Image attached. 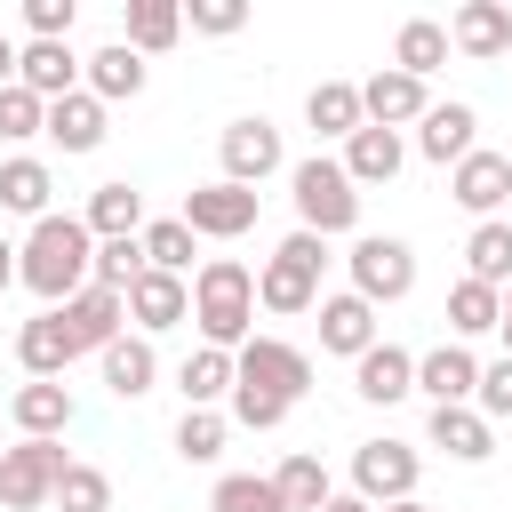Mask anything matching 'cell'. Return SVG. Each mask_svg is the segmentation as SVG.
<instances>
[{"instance_id":"1","label":"cell","mask_w":512,"mask_h":512,"mask_svg":"<svg viewBox=\"0 0 512 512\" xmlns=\"http://www.w3.org/2000/svg\"><path fill=\"white\" fill-rule=\"evenodd\" d=\"M16 280L40 296V312L72 304V296L96 280V232H88L80 216H40V224L24 232V248H16Z\"/></svg>"},{"instance_id":"2","label":"cell","mask_w":512,"mask_h":512,"mask_svg":"<svg viewBox=\"0 0 512 512\" xmlns=\"http://www.w3.org/2000/svg\"><path fill=\"white\" fill-rule=\"evenodd\" d=\"M192 320H200V344L240 352L248 344V320H256V272L240 256H208L192 272Z\"/></svg>"},{"instance_id":"3","label":"cell","mask_w":512,"mask_h":512,"mask_svg":"<svg viewBox=\"0 0 512 512\" xmlns=\"http://www.w3.org/2000/svg\"><path fill=\"white\" fill-rule=\"evenodd\" d=\"M288 200H296V232L336 240V232L360 224V184H352L344 160H328V152H312V160L288 168Z\"/></svg>"},{"instance_id":"4","label":"cell","mask_w":512,"mask_h":512,"mask_svg":"<svg viewBox=\"0 0 512 512\" xmlns=\"http://www.w3.org/2000/svg\"><path fill=\"white\" fill-rule=\"evenodd\" d=\"M320 264H328V240L320 232H288L256 272V304L264 312H312L320 304Z\"/></svg>"},{"instance_id":"5","label":"cell","mask_w":512,"mask_h":512,"mask_svg":"<svg viewBox=\"0 0 512 512\" xmlns=\"http://www.w3.org/2000/svg\"><path fill=\"white\" fill-rule=\"evenodd\" d=\"M64 440H16V448H0V504L8 512H40V504H56V480H64Z\"/></svg>"},{"instance_id":"6","label":"cell","mask_w":512,"mask_h":512,"mask_svg":"<svg viewBox=\"0 0 512 512\" xmlns=\"http://www.w3.org/2000/svg\"><path fill=\"white\" fill-rule=\"evenodd\" d=\"M344 264H352V296H368V304H400L416 288V248L392 232H360Z\"/></svg>"},{"instance_id":"7","label":"cell","mask_w":512,"mask_h":512,"mask_svg":"<svg viewBox=\"0 0 512 512\" xmlns=\"http://www.w3.org/2000/svg\"><path fill=\"white\" fill-rule=\"evenodd\" d=\"M232 360H240V392H264V400H280V408H296L304 384H312V352H296V344H280V336H248Z\"/></svg>"},{"instance_id":"8","label":"cell","mask_w":512,"mask_h":512,"mask_svg":"<svg viewBox=\"0 0 512 512\" xmlns=\"http://www.w3.org/2000/svg\"><path fill=\"white\" fill-rule=\"evenodd\" d=\"M416 472H424V456L408 440H360L352 448V496H368L376 512L384 504H408L416 496Z\"/></svg>"},{"instance_id":"9","label":"cell","mask_w":512,"mask_h":512,"mask_svg":"<svg viewBox=\"0 0 512 512\" xmlns=\"http://www.w3.org/2000/svg\"><path fill=\"white\" fill-rule=\"evenodd\" d=\"M216 160H224V184H264V176H280L288 168V152H280V128L256 112V120H232L224 136H216Z\"/></svg>"},{"instance_id":"10","label":"cell","mask_w":512,"mask_h":512,"mask_svg":"<svg viewBox=\"0 0 512 512\" xmlns=\"http://www.w3.org/2000/svg\"><path fill=\"white\" fill-rule=\"evenodd\" d=\"M256 200H264V192H248V184H224V176H216V184H192L176 216H184L200 240H240V232H256Z\"/></svg>"},{"instance_id":"11","label":"cell","mask_w":512,"mask_h":512,"mask_svg":"<svg viewBox=\"0 0 512 512\" xmlns=\"http://www.w3.org/2000/svg\"><path fill=\"white\" fill-rule=\"evenodd\" d=\"M80 80H88V56H72V40H24L16 88H32L40 104H64V96H80Z\"/></svg>"},{"instance_id":"12","label":"cell","mask_w":512,"mask_h":512,"mask_svg":"<svg viewBox=\"0 0 512 512\" xmlns=\"http://www.w3.org/2000/svg\"><path fill=\"white\" fill-rule=\"evenodd\" d=\"M448 200H456V208H472V216L488 224V216L512 200V152H488V144H480L472 160H456V176H448Z\"/></svg>"},{"instance_id":"13","label":"cell","mask_w":512,"mask_h":512,"mask_svg":"<svg viewBox=\"0 0 512 512\" xmlns=\"http://www.w3.org/2000/svg\"><path fill=\"white\" fill-rule=\"evenodd\" d=\"M360 112H368V128H408V120L432 112V96H424V80H408L400 64H384V72L360 80Z\"/></svg>"},{"instance_id":"14","label":"cell","mask_w":512,"mask_h":512,"mask_svg":"<svg viewBox=\"0 0 512 512\" xmlns=\"http://www.w3.org/2000/svg\"><path fill=\"white\" fill-rule=\"evenodd\" d=\"M416 152H424V160H440V168L472 160V152H480V112H472V104H456V96H448V104H432V112L416 120Z\"/></svg>"},{"instance_id":"15","label":"cell","mask_w":512,"mask_h":512,"mask_svg":"<svg viewBox=\"0 0 512 512\" xmlns=\"http://www.w3.org/2000/svg\"><path fill=\"white\" fill-rule=\"evenodd\" d=\"M8 416H16L24 440H64V432H72V392H64V376H32V384H16Z\"/></svg>"},{"instance_id":"16","label":"cell","mask_w":512,"mask_h":512,"mask_svg":"<svg viewBox=\"0 0 512 512\" xmlns=\"http://www.w3.org/2000/svg\"><path fill=\"white\" fill-rule=\"evenodd\" d=\"M448 40H456L472 64H496V56L512 48V8H504V0H464V8L448 16Z\"/></svg>"},{"instance_id":"17","label":"cell","mask_w":512,"mask_h":512,"mask_svg":"<svg viewBox=\"0 0 512 512\" xmlns=\"http://www.w3.org/2000/svg\"><path fill=\"white\" fill-rule=\"evenodd\" d=\"M128 320H136V336H160V328L192 320V280H176V272H144V280L128 288Z\"/></svg>"},{"instance_id":"18","label":"cell","mask_w":512,"mask_h":512,"mask_svg":"<svg viewBox=\"0 0 512 512\" xmlns=\"http://www.w3.org/2000/svg\"><path fill=\"white\" fill-rule=\"evenodd\" d=\"M64 312V328H72V344L80 352H104V344H120V320H128V296H112V288H80L72 304H56Z\"/></svg>"},{"instance_id":"19","label":"cell","mask_w":512,"mask_h":512,"mask_svg":"<svg viewBox=\"0 0 512 512\" xmlns=\"http://www.w3.org/2000/svg\"><path fill=\"white\" fill-rule=\"evenodd\" d=\"M368 344H384L376 336V304L368 296H320V352H344V360H360Z\"/></svg>"},{"instance_id":"20","label":"cell","mask_w":512,"mask_h":512,"mask_svg":"<svg viewBox=\"0 0 512 512\" xmlns=\"http://www.w3.org/2000/svg\"><path fill=\"white\" fill-rule=\"evenodd\" d=\"M352 392L376 400V408L408 400V392H416V352H400V344H368V352L352 360Z\"/></svg>"},{"instance_id":"21","label":"cell","mask_w":512,"mask_h":512,"mask_svg":"<svg viewBox=\"0 0 512 512\" xmlns=\"http://www.w3.org/2000/svg\"><path fill=\"white\" fill-rule=\"evenodd\" d=\"M416 392H424L432 408H464V400L480 392V360H472L464 344H440V352L416 360Z\"/></svg>"},{"instance_id":"22","label":"cell","mask_w":512,"mask_h":512,"mask_svg":"<svg viewBox=\"0 0 512 512\" xmlns=\"http://www.w3.org/2000/svg\"><path fill=\"white\" fill-rule=\"evenodd\" d=\"M424 440H432L440 456H456V464H488V456H496V424H488L472 400H464V408H432Z\"/></svg>"},{"instance_id":"23","label":"cell","mask_w":512,"mask_h":512,"mask_svg":"<svg viewBox=\"0 0 512 512\" xmlns=\"http://www.w3.org/2000/svg\"><path fill=\"white\" fill-rule=\"evenodd\" d=\"M16 360H24V376H64V368L80 360V344H72L64 312H32V320L16 328Z\"/></svg>"},{"instance_id":"24","label":"cell","mask_w":512,"mask_h":512,"mask_svg":"<svg viewBox=\"0 0 512 512\" xmlns=\"http://www.w3.org/2000/svg\"><path fill=\"white\" fill-rule=\"evenodd\" d=\"M80 224H88L96 240H136V232H144V192H136L128 176H112V184H96V192H88Z\"/></svg>"},{"instance_id":"25","label":"cell","mask_w":512,"mask_h":512,"mask_svg":"<svg viewBox=\"0 0 512 512\" xmlns=\"http://www.w3.org/2000/svg\"><path fill=\"white\" fill-rule=\"evenodd\" d=\"M232 384H240V360H232V352H216V344L184 352V368H176L184 408H216V400H232Z\"/></svg>"},{"instance_id":"26","label":"cell","mask_w":512,"mask_h":512,"mask_svg":"<svg viewBox=\"0 0 512 512\" xmlns=\"http://www.w3.org/2000/svg\"><path fill=\"white\" fill-rule=\"evenodd\" d=\"M304 120H312V136H344V144L368 128V112H360V88H352V80H320V88L304 96Z\"/></svg>"},{"instance_id":"27","label":"cell","mask_w":512,"mask_h":512,"mask_svg":"<svg viewBox=\"0 0 512 512\" xmlns=\"http://www.w3.org/2000/svg\"><path fill=\"white\" fill-rule=\"evenodd\" d=\"M400 160H408L400 128H360V136L344 144V176H352V184H392Z\"/></svg>"},{"instance_id":"28","label":"cell","mask_w":512,"mask_h":512,"mask_svg":"<svg viewBox=\"0 0 512 512\" xmlns=\"http://www.w3.org/2000/svg\"><path fill=\"white\" fill-rule=\"evenodd\" d=\"M448 48H456V40H448V24H432V16H408V24H400V40H392V64H400L408 80H432V72L448 64Z\"/></svg>"},{"instance_id":"29","label":"cell","mask_w":512,"mask_h":512,"mask_svg":"<svg viewBox=\"0 0 512 512\" xmlns=\"http://www.w3.org/2000/svg\"><path fill=\"white\" fill-rule=\"evenodd\" d=\"M88 96H96V104H120V96H144V56H136L128 40H112V48H96V56H88Z\"/></svg>"},{"instance_id":"30","label":"cell","mask_w":512,"mask_h":512,"mask_svg":"<svg viewBox=\"0 0 512 512\" xmlns=\"http://www.w3.org/2000/svg\"><path fill=\"white\" fill-rule=\"evenodd\" d=\"M152 376H160L152 336H120V344H104V384H112V400H144Z\"/></svg>"},{"instance_id":"31","label":"cell","mask_w":512,"mask_h":512,"mask_svg":"<svg viewBox=\"0 0 512 512\" xmlns=\"http://www.w3.org/2000/svg\"><path fill=\"white\" fill-rule=\"evenodd\" d=\"M448 328L456 336H488V328H504V288H488V280H456L448 288Z\"/></svg>"},{"instance_id":"32","label":"cell","mask_w":512,"mask_h":512,"mask_svg":"<svg viewBox=\"0 0 512 512\" xmlns=\"http://www.w3.org/2000/svg\"><path fill=\"white\" fill-rule=\"evenodd\" d=\"M48 192H56L48 160H8V168H0V208H8V216H32V224H40V216H56V208H48Z\"/></svg>"},{"instance_id":"33","label":"cell","mask_w":512,"mask_h":512,"mask_svg":"<svg viewBox=\"0 0 512 512\" xmlns=\"http://www.w3.org/2000/svg\"><path fill=\"white\" fill-rule=\"evenodd\" d=\"M120 40H128L136 56H160V48H176V40H184V8H176V0H136Z\"/></svg>"},{"instance_id":"34","label":"cell","mask_w":512,"mask_h":512,"mask_svg":"<svg viewBox=\"0 0 512 512\" xmlns=\"http://www.w3.org/2000/svg\"><path fill=\"white\" fill-rule=\"evenodd\" d=\"M48 136L64 144V152H96L104 144V104L80 88V96H64V104H48Z\"/></svg>"},{"instance_id":"35","label":"cell","mask_w":512,"mask_h":512,"mask_svg":"<svg viewBox=\"0 0 512 512\" xmlns=\"http://www.w3.org/2000/svg\"><path fill=\"white\" fill-rule=\"evenodd\" d=\"M464 264H472V280H488V288H512V224H504V216L472 224V240H464Z\"/></svg>"},{"instance_id":"36","label":"cell","mask_w":512,"mask_h":512,"mask_svg":"<svg viewBox=\"0 0 512 512\" xmlns=\"http://www.w3.org/2000/svg\"><path fill=\"white\" fill-rule=\"evenodd\" d=\"M272 488H280V504H288V512H320V504L336 496V488H328V464H320V456H288V464L272 472Z\"/></svg>"},{"instance_id":"37","label":"cell","mask_w":512,"mask_h":512,"mask_svg":"<svg viewBox=\"0 0 512 512\" xmlns=\"http://www.w3.org/2000/svg\"><path fill=\"white\" fill-rule=\"evenodd\" d=\"M192 240H200V232H192L184 216H160V224H144V264L184 280V272H192Z\"/></svg>"},{"instance_id":"38","label":"cell","mask_w":512,"mask_h":512,"mask_svg":"<svg viewBox=\"0 0 512 512\" xmlns=\"http://www.w3.org/2000/svg\"><path fill=\"white\" fill-rule=\"evenodd\" d=\"M208 512H288V504H280V488L264 472H224L216 496H208Z\"/></svg>"},{"instance_id":"39","label":"cell","mask_w":512,"mask_h":512,"mask_svg":"<svg viewBox=\"0 0 512 512\" xmlns=\"http://www.w3.org/2000/svg\"><path fill=\"white\" fill-rule=\"evenodd\" d=\"M176 456H184V464H216V456H224V416H216V408H184Z\"/></svg>"},{"instance_id":"40","label":"cell","mask_w":512,"mask_h":512,"mask_svg":"<svg viewBox=\"0 0 512 512\" xmlns=\"http://www.w3.org/2000/svg\"><path fill=\"white\" fill-rule=\"evenodd\" d=\"M56 504H64V512H112V480H104L96 464H80V456H72V464H64V480H56Z\"/></svg>"},{"instance_id":"41","label":"cell","mask_w":512,"mask_h":512,"mask_svg":"<svg viewBox=\"0 0 512 512\" xmlns=\"http://www.w3.org/2000/svg\"><path fill=\"white\" fill-rule=\"evenodd\" d=\"M0 136L24 144V136H48V104L32 88H0Z\"/></svg>"},{"instance_id":"42","label":"cell","mask_w":512,"mask_h":512,"mask_svg":"<svg viewBox=\"0 0 512 512\" xmlns=\"http://www.w3.org/2000/svg\"><path fill=\"white\" fill-rule=\"evenodd\" d=\"M472 408H480L488 424H512V352L480 368V392H472Z\"/></svg>"},{"instance_id":"43","label":"cell","mask_w":512,"mask_h":512,"mask_svg":"<svg viewBox=\"0 0 512 512\" xmlns=\"http://www.w3.org/2000/svg\"><path fill=\"white\" fill-rule=\"evenodd\" d=\"M184 24H192V32H208V40H232V32L248 24V0H192V8H184Z\"/></svg>"},{"instance_id":"44","label":"cell","mask_w":512,"mask_h":512,"mask_svg":"<svg viewBox=\"0 0 512 512\" xmlns=\"http://www.w3.org/2000/svg\"><path fill=\"white\" fill-rule=\"evenodd\" d=\"M72 0H24V24H32V40H72Z\"/></svg>"},{"instance_id":"45","label":"cell","mask_w":512,"mask_h":512,"mask_svg":"<svg viewBox=\"0 0 512 512\" xmlns=\"http://www.w3.org/2000/svg\"><path fill=\"white\" fill-rule=\"evenodd\" d=\"M16 64H24V48H16L8 32H0V88H16Z\"/></svg>"},{"instance_id":"46","label":"cell","mask_w":512,"mask_h":512,"mask_svg":"<svg viewBox=\"0 0 512 512\" xmlns=\"http://www.w3.org/2000/svg\"><path fill=\"white\" fill-rule=\"evenodd\" d=\"M320 512H376V504H368V496H328Z\"/></svg>"},{"instance_id":"47","label":"cell","mask_w":512,"mask_h":512,"mask_svg":"<svg viewBox=\"0 0 512 512\" xmlns=\"http://www.w3.org/2000/svg\"><path fill=\"white\" fill-rule=\"evenodd\" d=\"M8 288H16V248L0 240V296H8Z\"/></svg>"},{"instance_id":"48","label":"cell","mask_w":512,"mask_h":512,"mask_svg":"<svg viewBox=\"0 0 512 512\" xmlns=\"http://www.w3.org/2000/svg\"><path fill=\"white\" fill-rule=\"evenodd\" d=\"M496 336H504V352H512V288H504V328H496Z\"/></svg>"},{"instance_id":"49","label":"cell","mask_w":512,"mask_h":512,"mask_svg":"<svg viewBox=\"0 0 512 512\" xmlns=\"http://www.w3.org/2000/svg\"><path fill=\"white\" fill-rule=\"evenodd\" d=\"M384 512H432V504H416V496H408V504H384Z\"/></svg>"}]
</instances>
